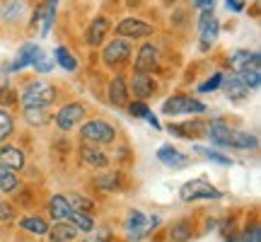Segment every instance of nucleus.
<instances>
[{"label": "nucleus", "instance_id": "f257e3e1", "mask_svg": "<svg viewBox=\"0 0 261 242\" xmlns=\"http://www.w3.org/2000/svg\"><path fill=\"white\" fill-rule=\"evenodd\" d=\"M56 100V87L48 83H32L27 85V90L22 92V104L24 107H48Z\"/></svg>", "mask_w": 261, "mask_h": 242}, {"label": "nucleus", "instance_id": "f03ea898", "mask_svg": "<svg viewBox=\"0 0 261 242\" xmlns=\"http://www.w3.org/2000/svg\"><path fill=\"white\" fill-rule=\"evenodd\" d=\"M80 136H83V140H87V143L107 146V143H114V138H116V131H114V126H109L107 121L94 119V121H87V124H83Z\"/></svg>", "mask_w": 261, "mask_h": 242}, {"label": "nucleus", "instance_id": "7ed1b4c3", "mask_svg": "<svg viewBox=\"0 0 261 242\" xmlns=\"http://www.w3.org/2000/svg\"><path fill=\"white\" fill-rule=\"evenodd\" d=\"M162 112L167 116H177V114H203L205 104L191 97H169L167 102L162 104Z\"/></svg>", "mask_w": 261, "mask_h": 242}, {"label": "nucleus", "instance_id": "20e7f679", "mask_svg": "<svg viewBox=\"0 0 261 242\" xmlns=\"http://www.w3.org/2000/svg\"><path fill=\"white\" fill-rule=\"evenodd\" d=\"M181 199L184 201H198V199H220V191L211 186L205 179H191L181 186Z\"/></svg>", "mask_w": 261, "mask_h": 242}, {"label": "nucleus", "instance_id": "39448f33", "mask_svg": "<svg viewBox=\"0 0 261 242\" xmlns=\"http://www.w3.org/2000/svg\"><path fill=\"white\" fill-rule=\"evenodd\" d=\"M198 29H201V49L208 51V49L215 44L218 39V32H220V25L211 10H203L201 12V19H198Z\"/></svg>", "mask_w": 261, "mask_h": 242}, {"label": "nucleus", "instance_id": "423d86ee", "mask_svg": "<svg viewBox=\"0 0 261 242\" xmlns=\"http://www.w3.org/2000/svg\"><path fill=\"white\" fill-rule=\"evenodd\" d=\"M116 34L119 37H128V39L150 37L152 34V25H148L145 19H138V17H126L116 25Z\"/></svg>", "mask_w": 261, "mask_h": 242}, {"label": "nucleus", "instance_id": "0eeeda50", "mask_svg": "<svg viewBox=\"0 0 261 242\" xmlns=\"http://www.w3.org/2000/svg\"><path fill=\"white\" fill-rule=\"evenodd\" d=\"M83 119H85V107L83 104H77V102L65 104L63 109L56 114V126L61 131H73Z\"/></svg>", "mask_w": 261, "mask_h": 242}, {"label": "nucleus", "instance_id": "6e6552de", "mask_svg": "<svg viewBox=\"0 0 261 242\" xmlns=\"http://www.w3.org/2000/svg\"><path fill=\"white\" fill-rule=\"evenodd\" d=\"M130 56V44L126 39H114L112 44H107V49L102 51V61L107 65H121L126 63Z\"/></svg>", "mask_w": 261, "mask_h": 242}, {"label": "nucleus", "instance_id": "1a4fd4ad", "mask_svg": "<svg viewBox=\"0 0 261 242\" xmlns=\"http://www.w3.org/2000/svg\"><path fill=\"white\" fill-rule=\"evenodd\" d=\"M230 65L237 73H242V70H259L261 56L256 51H234L232 58H230Z\"/></svg>", "mask_w": 261, "mask_h": 242}, {"label": "nucleus", "instance_id": "9d476101", "mask_svg": "<svg viewBox=\"0 0 261 242\" xmlns=\"http://www.w3.org/2000/svg\"><path fill=\"white\" fill-rule=\"evenodd\" d=\"M155 65H158V49L152 44H143L138 51V58H136V70L138 73H150Z\"/></svg>", "mask_w": 261, "mask_h": 242}, {"label": "nucleus", "instance_id": "9b49d317", "mask_svg": "<svg viewBox=\"0 0 261 242\" xmlns=\"http://www.w3.org/2000/svg\"><path fill=\"white\" fill-rule=\"evenodd\" d=\"M225 146H230V148H240V150H252V148H256L259 143H256V136H252V133L230 129L227 131V138H225Z\"/></svg>", "mask_w": 261, "mask_h": 242}, {"label": "nucleus", "instance_id": "f8f14e48", "mask_svg": "<svg viewBox=\"0 0 261 242\" xmlns=\"http://www.w3.org/2000/svg\"><path fill=\"white\" fill-rule=\"evenodd\" d=\"M0 165L10 170H22L24 167V153L15 146H3L0 148Z\"/></svg>", "mask_w": 261, "mask_h": 242}, {"label": "nucleus", "instance_id": "ddd939ff", "mask_svg": "<svg viewBox=\"0 0 261 242\" xmlns=\"http://www.w3.org/2000/svg\"><path fill=\"white\" fill-rule=\"evenodd\" d=\"M223 90L225 94L232 100V102H242V100H247V94H249V90L242 85V80L237 78V75H230V78H223Z\"/></svg>", "mask_w": 261, "mask_h": 242}, {"label": "nucleus", "instance_id": "4468645a", "mask_svg": "<svg viewBox=\"0 0 261 242\" xmlns=\"http://www.w3.org/2000/svg\"><path fill=\"white\" fill-rule=\"evenodd\" d=\"M107 32H109V19L107 17H97L90 25V29H87V34H85V39H87V44L90 46H99L104 41V37H107Z\"/></svg>", "mask_w": 261, "mask_h": 242}, {"label": "nucleus", "instance_id": "2eb2a0df", "mask_svg": "<svg viewBox=\"0 0 261 242\" xmlns=\"http://www.w3.org/2000/svg\"><path fill=\"white\" fill-rule=\"evenodd\" d=\"M24 10H27V0H5L0 5V17L5 22H17Z\"/></svg>", "mask_w": 261, "mask_h": 242}, {"label": "nucleus", "instance_id": "dca6fc26", "mask_svg": "<svg viewBox=\"0 0 261 242\" xmlns=\"http://www.w3.org/2000/svg\"><path fill=\"white\" fill-rule=\"evenodd\" d=\"M152 92H155V80H152L148 73L133 75V94H136L138 100H145V97H150Z\"/></svg>", "mask_w": 261, "mask_h": 242}, {"label": "nucleus", "instance_id": "f3484780", "mask_svg": "<svg viewBox=\"0 0 261 242\" xmlns=\"http://www.w3.org/2000/svg\"><path fill=\"white\" fill-rule=\"evenodd\" d=\"M128 100V87H126V80L121 75H116L112 83H109V102L116 104V107H123Z\"/></svg>", "mask_w": 261, "mask_h": 242}, {"label": "nucleus", "instance_id": "a211bd4d", "mask_svg": "<svg viewBox=\"0 0 261 242\" xmlns=\"http://www.w3.org/2000/svg\"><path fill=\"white\" fill-rule=\"evenodd\" d=\"M158 160H162V165H167V167H181V165H187V155L179 153L177 148H172V146H162L158 150Z\"/></svg>", "mask_w": 261, "mask_h": 242}, {"label": "nucleus", "instance_id": "6ab92c4d", "mask_svg": "<svg viewBox=\"0 0 261 242\" xmlns=\"http://www.w3.org/2000/svg\"><path fill=\"white\" fill-rule=\"evenodd\" d=\"M39 51H41V49H39L37 44H24V46L19 49L15 63L10 65V70H22L24 65H32V63H34V58L39 56Z\"/></svg>", "mask_w": 261, "mask_h": 242}, {"label": "nucleus", "instance_id": "aec40b11", "mask_svg": "<svg viewBox=\"0 0 261 242\" xmlns=\"http://www.w3.org/2000/svg\"><path fill=\"white\" fill-rule=\"evenodd\" d=\"M48 211L54 218H61V221H70V215H73V208L68 204V199L65 196H51V204H48Z\"/></svg>", "mask_w": 261, "mask_h": 242}, {"label": "nucleus", "instance_id": "412c9836", "mask_svg": "<svg viewBox=\"0 0 261 242\" xmlns=\"http://www.w3.org/2000/svg\"><path fill=\"white\" fill-rule=\"evenodd\" d=\"M48 235H51L54 242H70L77 237V228L70 223H65V221H61V223H56L51 230H48Z\"/></svg>", "mask_w": 261, "mask_h": 242}, {"label": "nucleus", "instance_id": "4be33fe9", "mask_svg": "<svg viewBox=\"0 0 261 242\" xmlns=\"http://www.w3.org/2000/svg\"><path fill=\"white\" fill-rule=\"evenodd\" d=\"M80 158H83L90 167H104V165L109 162V158L104 155L102 150L92 148V146H83V148H80Z\"/></svg>", "mask_w": 261, "mask_h": 242}, {"label": "nucleus", "instance_id": "5701e85b", "mask_svg": "<svg viewBox=\"0 0 261 242\" xmlns=\"http://www.w3.org/2000/svg\"><path fill=\"white\" fill-rule=\"evenodd\" d=\"M191 235H194V228L187 221H179V223H174L169 228V237L174 242H187V240H191Z\"/></svg>", "mask_w": 261, "mask_h": 242}, {"label": "nucleus", "instance_id": "b1692460", "mask_svg": "<svg viewBox=\"0 0 261 242\" xmlns=\"http://www.w3.org/2000/svg\"><path fill=\"white\" fill-rule=\"evenodd\" d=\"M17 184H19V179L15 175V170L0 165V191H15Z\"/></svg>", "mask_w": 261, "mask_h": 242}, {"label": "nucleus", "instance_id": "393cba45", "mask_svg": "<svg viewBox=\"0 0 261 242\" xmlns=\"http://www.w3.org/2000/svg\"><path fill=\"white\" fill-rule=\"evenodd\" d=\"M22 228L24 230H29V233H34V235H46L48 233V225L44 218H39V215H29V218H22Z\"/></svg>", "mask_w": 261, "mask_h": 242}, {"label": "nucleus", "instance_id": "a878e982", "mask_svg": "<svg viewBox=\"0 0 261 242\" xmlns=\"http://www.w3.org/2000/svg\"><path fill=\"white\" fill-rule=\"evenodd\" d=\"M126 225H128V230H130V240H140V230L145 225V215L140 213V211H130Z\"/></svg>", "mask_w": 261, "mask_h": 242}, {"label": "nucleus", "instance_id": "bb28decb", "mask_svg": "<svg viewBox=\"0 0 261 242\" xmlns=\"http://www.w3.org/2000/svg\"><path fill=\"white\" fill-rule=\"evenodd\" d=\"M196 153L198 155H203V158H208L211 162H218V165H225V167H230L234 160H230L227 155H223V153H218V150H211V148H201V146H196Z\"/></svg>", "mask_w": 261, "mask_h": 242}, {"label": "nucleus", "instance_id": "cd10ccee", "mask_svg": "<svg viewBox=\"0 0 261 242\" xmlns=\"http://www.w3.org/2000/svg\"><path fill=\"white\" fill-rule=\"evenodd\" d=\"M24 119H27L29 126H44L48 116L41 107H24Z\"/></svg>", "mask_w": 261, "mask_h": 242}, {"label": "nucleus", "instance_id": "c85d7f7f", "mask_svg": "<svg viewBox=\"0 0 261 242\" xmlns=\"http://www.w3.org/2000/svg\"><path fill=\"white\" fill-rule=\"evenodd\" d=\"M54 56H56V63L61 65V68H65V70H75V68H77V61H75V56L65 46H58Z\"/></svg>", "mask_w": 261, "mask_h": 242}, {"label": "nucleus", "instance_id": "c756f323", "mask_svg": "<svg viewBox=\"0 0 261 242\" xmlns=\"http://www.w3.org/2000/svg\"><path fill=\"white\" fill-rule=\"evenodd\" d=\"M70 225H75L77 230H85V233H90L92 230V218L87 213H80V211H73V215H70V221H68Z\"/></svg>", "mask_w": 261, "mask_h": 242}, {"label": "nucleus", "instance_id": "7c9ffc66", "mask_svg": "<svg viewBox=\"0 0 261 242\" xmlns=\"http://www.w3.org/2000/svg\"><path fill=\"white\" fill-rule=\"evenodd\" d=\"M65 199H68L70 208H73V211H80V213H90L94 208V204L90 199H85V196H65Z\"/></svg>", "mask_w": 261, "mask_h": 242}, {"label": "nucleus", "instance_id": "2f4dec72", "mask_svg": "<svg viewBox=\"0 0 261 242\" xmlns=\"http://www.w3.org/2000/svg\"><path fill=\"white\" fill-rule=\"evenodd\" d=\"M237 78L242 80V85L247 87V90H256V87L261 85V73L259 70H242Z\"/></svg>", "mask_w": 261, "mask_h": 242}, {"label": "nucleus", "instance_id": "473e14b6", "mask_svg": "<svg viewBox=\"0 0 261 242\" xmlns=\"http://www.w3.org/2000/svg\"><path fill=\"white\" fill-rule=\"evenodd\" d=\"M94 184L99 189H104V191H112V189L119 186V175H102V177L94 179Z\"/></svg>", "mask_w": 261, "mask_h": 242}, {"label": "nucleus", "instance_id": "72a5a7b5", "mask_svg": "<svg viewBox=\"0 0 261 242\" xmlns=\"http://www.w3.org/2000/svg\"><path fill=\"white\" fill-rule=\"evenodd\" d=\"M15 124H12V116L8 112H0V140H5L12 133Z\"/></svg>", "mask_w": 261, "mask_h": 242}, {"label": "nucleus", "instance_id": "f704fd0d", "mask_svg": "<svg viewBox=\"0 0 261 242\" xmlns=\"http://www.w3.org/2000/svg\"><path fill=\"white\" fill-rule=\"evenodd\" d=\"M223 78H225L223 73H215L213 78H208V80H205V83L201 85L198 90H201V92H213V90H218V87H220V83H223Z\"/></svg>", "mask_w": 261, "mask_h": 242}, {"label": "nucleus", "instance_id": "c9c22d12", "mask_svg": "<svg viewBox=\"0 0 261 242\" xmlns=\"http://www.w3.org/2000/svg\"><path fill=\"white\" fill-rule=\"evenodd\" d=\"M34 68H37L39 73H48V70H51V68H54V63H51V58L48 56H44V54H41V51H39V56L34 58Z\"/></svg>", "mask_w": 261, "mask_h": 242}, {"label": "nucleus", "instance_id": "e433bc0d", "mask_svg": "<svg viewBox=\"0 0 261 242\" xmlns=\"http://www.w3.org/2000/svg\"><path fill=\"white\" fill-rule=\"evenodd\" d=\"M259 235H261L259 225H256V223H252V228H247V230H244V235H242V242H261V240H259Z\"/></svg>", "mask_w": 261, "mask_h": 242}, {"label": "nucleus", "instance_id": "4c0bfd02", "mask_svg": "<svg viewBox=\"0 0 261 242\" xmlns=\"http://www.w3.org/2000/svg\"><path fill=\"white\" fill-rule=\"evenodd\" d=\"M128 112L133 114V116H148L150 109H148V104H145V102H133L128 107Z\"/></svg>", "mask_w": 261, "mask_h": 242}, {"label": "nucleus", "instance_id": "58836bf2", "mask_svg": "<svg viewBox=\"0 0 261 242\" xmlns=\"http://www.w3.org/2000/svg\"><path fill=\"white\" fill-rule=\"evenodd\" d=\"M0 221H12V208L5 204H0Z\"/></svg>", "mask_w": 261, "mask_h": 242}, {"label": "nucleus", "instance_id": "ea45409f", "mask_svg": "<svg viewBox=\"0 0 261 242\" xmlns=\"http://www.w3.org/2000/svg\"><path fill=\"white\" fill-rule=\"evenodd\" d=\"M227 3V8L234 10V12H242L244 10V0H225Z\"/></svg>", "mask_w": 261, "mask_h": 242}, {"label": "nucleus", "instance_id": "a19ab883", "mask_svg": "<svg viewBox=\"0 0 261 242\" xmlns=\"http://www.w3.org/2000/svg\"><path fill=\"white\" fill-rule=\"evenodd\" d=\"M196 5H198L201 10H211L213 8V0H196Z\"/></svg>", "mask_w": 261, "mask_h": 242}, {"label": "nucleus", "instance_id": "79ce46f5", "mask_svg": "<svg viewBox=\"0 0 261 242\" xmlns=\"http://www.w3.org/2000/svg\"><path fill=\"white\" fill-rule=\"evenodd\" d=\"M145 119H148V124H152V126H155V129H160V121L155 119V114H152V112H150L148 116H145Z\"/></svg>", "mask_w": 261, "mask_h": 242}, {"label": "nucleus", "instance_id": "37998d69", "mask_svg": "<svg viewBox=\"0 0 261 242\" xmlns=\"http://www.w3.org/2000/svg\"><path fill=\"white\" fill-rule=\"evenodd\" d=\"M126 3H128V5H130V8H136V5H138V3H140V0H126Z\"/></svg>", "mask_w": 261, "mask_h": 242}]
</instances>
